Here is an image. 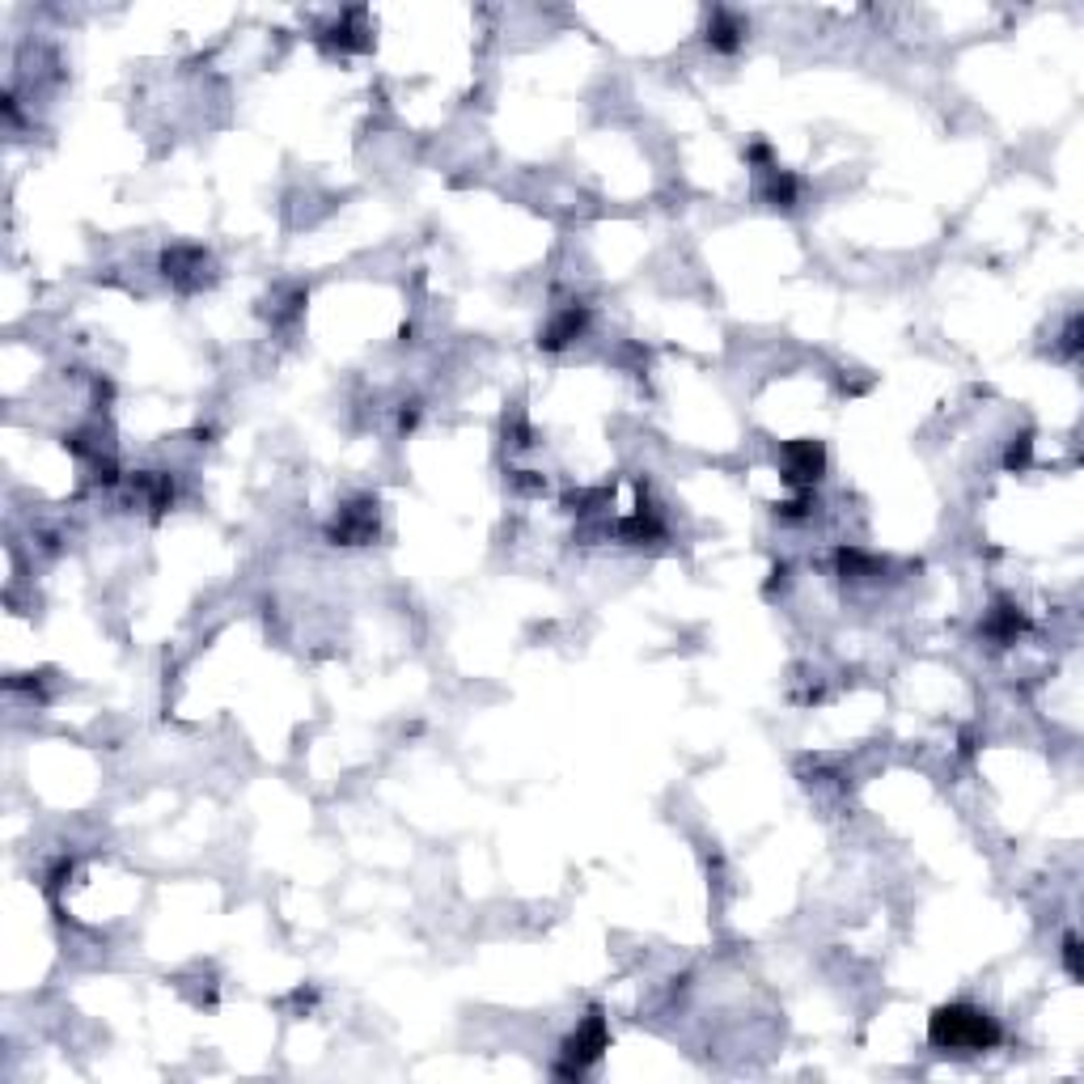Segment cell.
I'll list each match as a JSON object with an SVG mask.
<instances>
[{
    "label": "cell",
    "mask_w": 1084,
    "mask_h": 1084,
    "mask_svg": "<svg viewBox=\"0 0 1084 1084\" xmlns=\"http://www.w3.org/2000/svg\"><path fill=\"white\" fill-rule=\"evenodd\" d=\"M927 1042L945 1054H983L1004 1042V1029L988 1008L970 1000H954L927 1017Z\"/></svg>",
    "instance_id": "1"
},
{
    "label": "cell",
    "mask_w": 1084,
    "mask_h": 1084,
    "mask_svg": "<svg viewBox=\"0 0 1084 1084\" xmlns=\"http://www.w3.org/2000/svg\"><path fill=\"white\" fill-rule=\"evenodd\" d=\"M610 1051V1025H607V1013H602V1004H593L589 1008V1017L576 1025L573 1034L564 1038V1047H560V1063H555V1076H564V1081H576V1076H585L602 1054Z\"/></svg>",
    "instance_id": "2"
},
{
    "label": "cell",
    "mask_w": 1084,
    "mask_h": 1084,
    "mask_svg": "<svg viewBox=\"0 0 1084 1084\" xmlns=\"http://www.w3.org/2000/svg\"><path fill=\"white\" fill-rule=\"evenodd\" d=\"M780 466H784V483L788 487L814 492V483H822V475H827V446L822 441H809V437L784 441Z\"/></svg>",
    "instance_id": "3"
},
{
    "label": "cell",
    "mask_w": 1084,
    "mask_h": 1084,
    "mask_svg": "<svg viewBox=\"0 0 1084 1084\" xmlns=\"http://www.w3.org/2000/svg\"><path fill=\"white\" fill-rule=\"evenodd\" d=\"M373 539H378V500L373 496L348 500L335 512V521L326 526V542H335V546H365Z\"/></svg>",
    "instance_id": "4"
},
{
    "label": "cell",
    "mask_w": 1084,
    "mask_h": 1084,
    "mask_svg": "<svg viewBox=\"0 0 1084 1084\" xmlns=\"http://www.w3.org/2000/svg\"><path fill=\"white\" fill-rule=\"evenodd\" d=\"M212 258L204 246H170L165 255H161V276L170 280L174 288H183V292H195V288H204L212 280Z\"/></svg>",
    "instance_id": "5"
},
{
    "label": "cell",
    "mask_w": 1084,
    "mask_h": 1084,
    "mask_svg": "<svg viewBox=\"0 0 1084 1084\" xmlns=\"http://www.w3.org/2000/svg\"><path fill=\"white\" fill-rule=\"evenodd\" d=\"M585 326H589V305L573 301V305L555 310V319H551L539 331V348L542 351H564L568 344H573V339H580V335H585Z\"/></svg>",
    "instance_id": "6"
},
{
    "label": "cell",
    "mask_w": 1084,
    "mask_h": 1084,
    "mask_svg": "<svg viewBox=\"0 0 1084 1084\" xmlns=\"http://www.w3.org/2000/svg\"><path fill=\"white\" fill-rule=\"evenodd\" d=\"M614 534L623 542H632V546H644V542H661L670 530H666V517H661L657 505H644V500H639L636 509L614 526Z\"/></svg>",
    "instance_id": "7"
},
{
    "label": "cell",
    "mask_w": 1084,
    "mask_h": 1084,
    "mask_svg": "<svg viewBox=\"0 0 1084 1084\" xmlns=\"http://www.w3.org/2000/svg\"><path fill=\"white\" fill-rule=\"evenodd\" d=\"M746 31H750V26H746V18H741V13H734V9H712L703 38H707V47H712V51L734 56V51H741V43H746Z\"/></svg>",
    "instance_id": "8"
},
{
    "label": "cell",
    "mask_w": 1084,
    "mask_h": 1084,
    "mask_svg": "<svg viewBox=\"0 0 1084 1084\" xmlns=\"http://www.w3.org/2000/svg\"><path fill=\"white\" fill-rule=\"evenodd\" d=\"M1029 627V619H1025V610L1017 602H1008V598H1000L995 607H991L988 623H983V632L988 639H995L1000 648H1008V644H1017V636Z\"/></svg>",
    "instance_id": "9"
},
{
    "label": "cell",
    "mask_w": 1084,
    "mask_h": 1084,
    "mask_svg": "<svg viewBox=\"0 0 1084 1084\" xmlns=\"http://www.w3.org/2000/svg\"><path fill=\"white\" fill-rule=\"evenodd\" d=\"M763 199L771 208H780V212H793L800 204V178L797 174H788V170H780V165H771L763 170Z\"/></svg>",
    "instance_id": "10"
},
{
    "label": "cell",
    "mask_w": 1084,
    "mask_h": 1084,
    "mask_svg": "<svg viewBox=\"0 0 1084 1084\" xmlns=\"http://www.w3.org/2000/svg\"><path fill=\"white\" fill-rule=\"evenodd\" d=\"M131 487L145 496V505L153 509V517L174 505V478L170 475H158V471H145V475H131Z\"/></svg>",
    "instance_id": "11"
},
{
    "label": "cell",
    "mask_w": 1084,
    "mask_h": 1084,
    "mask_svg": "<svg viewBox=\"0 0 1084 1084\" xmlns=\"http://www.w3.org/2000/svg\"><path fill=\"white\" fill-rule=\"evenodd\" d=\"M834 568H839L843 580H864V576H877L886 564H881L877 555L861 551V546H839V551H834Z\"/></svg>",
    "instance_id": "12"
},
{
    "label": "cell",
    "mask_w": 1084,
    "mask_h": 1084,
    "mask_svg": "<svg viewBox=\"0 0 1084 1084\" xmlns=\"http://www.w3.org/2000/svg\"><path fill=\"white\" fill-rule=\"evenodd\" d=\"M814 509H818V500H814V492H800L797 500H784V505H780V509H775V512H780L784 521H805V517H814Z\"/></svg>",
    "instance_id": "13"
},
{
    "label": "cell",
    "mask_w": 1084,
    "mask_h": 1084,
    "mask_svg": "<svg viewBox=\"0 0 1084 1084\" xmlns=\"http://www.w3.org/2000/svg\"><path fill=\"white\" fill-rule=\"evenodd\" d=\"M1063 966H1068L1072 979H1081V941H1076V932L1063 936Z\"/></svg>",
    "instance_id": "14"
},
{
    "label": "cell",
    "mask_w": 1084,
    "mask_h": 1084,
    "mask_svg": "<svg viewBox=\"0 0 1084 1084\" xmlns=\"http://www.w3.org/2000/svg\"><path fill=\"white\" fill-rule=\"evenodd\" d=\"M1025 462H1029V437H1017V441L1008 446V453H1004V466H1008V471H1020Z\"/></svg>",
    "instance_id": "15"
},
{
    "label": "cell",
    "mask_w": 1084,
    "mask_h": 1084,
    "mask_svg": "<svg viewBox=\"0 0 1084 1084\" xmlns=\"http://www.w3.org/2000/svg\"><path fill=\"white\" fill-rule=\"evenodd\" d=\"M1063 356H1068V360L1081 356V319H1072L1068 322V331H1063Z\"/></svg>",
    "instance_id": "16"
},
{
    "label": "cell",
    "mask_w": 1084,
    "mask_h": 1084,
    "mask_svg": "<svg viewBox=\"0 0 1084 1084\" xmlns=\"http://www.w3.org/2000/svg\"><path fill=\"white\" fill-rule=\"evenodd\" d=\"M415 424H419V403H407L403 415H399V428H403V433H412Z\"/></svg>",
    "instance_id": "17"
}]
</instances>
